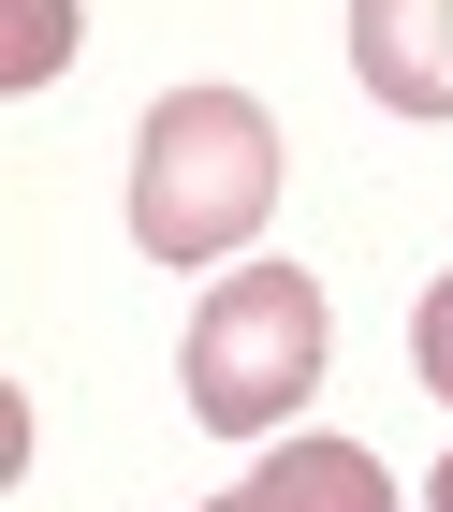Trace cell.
Segmentation results:
<instances>
[{"instance_id":"obj_1","label":"cell","mask_w":453,"mask_h":512,"mask_svg":"<svg viewBox=\"0 0 453 512\" xmlns=\"http://www.w3.org/2000/svg\"><path fill=\"white\" fill-rule=\"evenodd\" d=\"M278 205V118L249 88H161L132 147V249L147 264H234Z\"/></svg>"},{"instance_id":"obj_2","label":"cell","mask_w":453,"mask_h":512,"mask_svg":"<svg viewBox=\"0 0 453 512\" xmlns=\"http://www.w3.org/2000/svg\"><path fill=\"white\" fill-rule=\"evenodd\" d=\"M322 278L307 264H234L205 278V308H190V425L220 439H264L307 381H322Z\"/></svg>"},{"instance_id":"obj_3","label":"cell","mask_w":453,"mask_h":512,"mask_svg":"<svg viewBox=\"0 0 453 512\" xmlns=\"http://www.w3.org/2000/svg\"><path fill=\"white\" fill-rule=\"evenodd\" d=\"M351 74L395 118H453V0H351Z\"/></svg>"},{"instance_id":"obj_4","label":"cell","mask_w":453,"mask_h":512,"mask_svg":"<svg viewBox=\"0 0 453 512\" xmlns=\"http://www.w3.org/2000/svg\"><path fill=\"white\" fill-rule=\"evenodd\" d=\"M205 512H395V483L351 439H293V454H264V469L234 483V498H205Z\"/></svg>"},{"instance_id":"obj_7","label":"cell","mask_w":453,"mask_h":512,"mask_svg":"<svg viewBox=\"0 0 453 512\" xmlns=\"http://www.w3.org/2000/svg\"><path fill=\"white\" fill-rule=\"evenodd\" d=\"M424 512H453V454H439V469H424Z\"/></svg>"},{"instance_id":"obj_5","label":"cell","mask_w":453,"mask_h":512,"mask_svg":"<svg viewBox=\"0 0 453 512\" xmlns=\"http://www.w3.org/2000/svg\"><path fill=\"white\" fill-rule=\"evenodd\" d=\"M59 59H74V0H15V44H0V74H15V88H44Z\"/></svg>"},{"instance_id":"obj_6","label":"cell","mask_w":453,"mask_h":512,"mask_svg":"<svg viewBox=\"0 0 453 512\" xmlns=\"http://www.w3.org/2000/svg\"><path fill=\"white\" fill-rule=\"evenodd\" d=\"M410 366H424V395H453V278L424 293V322H410Z\"/></svg>"}]
</instances>
